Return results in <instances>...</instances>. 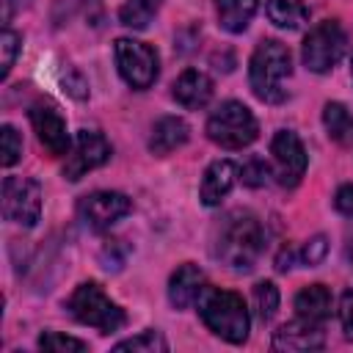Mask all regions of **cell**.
<instances>
[{
  "label": "cell",
  "mask_w": 353,
  "mask_h": 353,
  "mask_svg": "<svg viewBox=\"0 0 353 353\" xmlns=\"http://www.w3.org/2000/svg\"><path fill=\"white\" fill-rule=\"evenodd\" d=\"M262 251H265V229L254 212L234 210L218 223L215 240H212V254L226 268L248 273L256 265V259L262 256Z\"/></svg>",
  "instance_id": "cell-1"
},
{
  "label": "cell",
  "mask_w": 353,
  "mask_h": 353,
  "mask_svg": "<svg viewBox=\"0 0 353 353\" xmlns=\"http://www.w3.org/2000/svg\"><path fill=\"white\" fill-rule=\"evenodd\" d=\"M196 306H199L201 323L215 336H221L232 345H243L248 339L251 317H248V309L237 292L218 290V287H201Z\"/></svg>",
  "instance_id": "cell-2"
},
{
  "label": "cell",
  "mask_w": 353,
  "mask_h": 353,
  "mask_svg": "<svg viewBox=\"0 0 353 353\" xmlns=\"http://www.w3.org/2000/svg\"><path fill=\"white\" fill-rule=\"evenodd\" d=\"M292 74V55L290 50L276 41V39H265L256 44L251 61H248V83L251 91L259 102L268 105H279L287 99V88L284 80Z\"/></svg>",
  "instance_id": "cell-3"
},
{
  "label": "cell",
  "mask_w": 353,
  "mask_h": 353,
  "mask_svg": "<svg viewBox=\"0 0 353 353\" xmlns=\"http://www.w3.org/2000/svg\"><path fill=\"white\" fill-rule=\"evenodd\" d=\"M66 309L72 312V317L83 325H91L102 334H113L127 323V314L119 303H113L105 290L97 281H83L74 287V292L66 301Z\"/></svg>",
  "instance_id": "cell-4"
},
{
  "label": "cell",
  "mask_w": 353,
  "mask_h": 353,
  "mask_svg": "<svg viewBox=\"0 0 353 353\" xmlns=\"http://www.w3.org/2000/svg\"><path fill=\"white\" fill-rule=\"evenodd\" d=\"M204 130H207V138L212 143H218L221 149H243V146L254 143L259 135V124H256L254 113L237 99L221 102L210 113Z\"/></svg>",
  "instance_id": "cell-5"
},
{
  "label": "cell",
  "mask_w": 353,
  "mask_h": 353,
  "mask_svg": "<svg viewBox=\"0 0 353 353\" xmlns=\"http://www.w3.org/2000/svg\"><path fill=\"white\" fill-rule=\"evenodd\" d=\"M345 47H347V36L342 25L336 19H323L303 39V52H301L303 66L309 72L325 74L339 63V58L345 55Z\"/></svg>",
  "instance_id": "cell-6"
},
{
  "label": "cell",
  "mask_w": 353,
  "mask_h": 353,
  "mask_svg": "<svg viewBox=\"0 0 353 353\" xmlns=\"http://www.w3.org/2000/svg\"><path fill=\"white\" fill-rule=\"evenodd\" d=\"M113 52H116L119 74L124 77L127 85H132L135 91H146L154 85L160 74V61L149 44L135 41V39H116Z\"/></svg>",
  "instance_id": "cell-7"
},
{
  "label": "cell",
  "mask_w": 353,
  "mask_h": 353,
  "mask_svg": "<svg viewBox=\"0 0 353 353\" xmlns=\"http://www.w3.org/2000/svg\"><path fill=\"white\" fill-rule=\"evenodd\" d=\"M3 218L25 229L36 226L41 218V185L30 176L3 179Z\"/></svg>",
  "instance_id": "cell-8"
},
{
  "label": "cell",
  "mask_w": 353,
  "mask_h": 353,
  "mask_svg": "<svg viewBox=\"0 0 353 353\" xmlns=\"http://www.w3.org/2000/svg\"><path fill=\"white\" fill-rule=\"evenodd\" d=\"M110 160V143L102 132L94 130H80L72 149L66 152V163H63V179L77 182L80 176H85L88 171L105 165Z\"/></svg>",
  "instance_id": "cell-9"
},
{
  "label": "cell",
  "mask_w": 353,
  "mask_h": 353,
  "mask_svg": "<svg viewBox=\"0 0 353 353\" xmlns=\"http://www.w3.org/2000/svg\"><path fill=\"white\" fill-rule=\"evenodd\" d=\"M270 154H273V168L276 179L281 188H295L309 165V154L301 143V138L292 130H279L270 141Z\"/></svg>",
  "instance_id": "cell-10"
},
{
  "label": "cell",
  "mask_w": 353,
  "mask_h": 353,
  "mask_svg": "<svg viewBox=\"0 0 353 353\" xmlns=\"http://www.w3.org/2000/svg\"><path fill=\"white\" fill-rule=\"evenodd\" d=\"M132 210V201L119 190H94L77 201V212L83 223L94 232L110 229L116 221H121Z\"/></svg>",
  "instance_id": "cell-11"
},
{
  "label": "cell",
  "mask_w": 353,
  "mask_h": 353,
  "mask_svg": "<svg viewBox=\"0 0 353 353\" xmlns=\"http://www.w3.org/2000/svg\"><path fill=\"white\" fill-rule=\"evenodd\" d=\"M28 116H30V124L36 130V138L44 146L47 154L58 157V154H66L72 149V141H69V132H66V121H63L61 110L50 99H39L30 108Z\"/></svg>",
  "instance_id": "cell-12"
},
{
  "label": "cell",
  "mask_w": 353,
  "mask_h": 353,
  "mask_svg": "<svg viewBox=\"0 0 353 353\" xmlns=\"http://www.w3.org/2000/svg\"><path fill=\"white\" fill-rule=\"evenodd\" d=\"M273 350H284V353H303V350H320L325 345V331L320 323L312 320H292L284 323L279 331H273Z\"/></svg>",
  "instance_id": "cell-13"
},
{
  "label": "cell",
  "mask_w": 353,
  "mask_h": 353,
  "mask_svg": "<svg viewBox=\"0 0 353 353\" xmlns=\"http://www.w3.org/2000/svg\"><path fill=\"white\" fill-rule=\"evenodd\" d=\"M171 97L182 108L199 110V108H204L212 99V80L204 72H199V69H185L174 80V85H171Z\"/></svg>",
  "instance_id": "cell-14"
},
{
  "label": "cell",
  "mask_w": 353,
  "mask_h": 353,
  "mask_svg": "<svg viewBox=\"0 0 353 353\" xmlns=\"http://www.w3.org/2000/svg\"><path fill=\"white\" fill-rule=\"evenodd\" d=\"M234 176H237V168H234L232 160H215V163H210L207 171H204V176H201V188H199L201 204H207V207L221 204L223 196L232 190Z\"/></svg>",
  "instance_id": "cell-15"
},
{
  "label": "cell",
  "mask_w": 353,
  "mask_h": 353,
  "mask_svg": "<svg viewBox=\"0 0 353 353\" xmlns=\"http://www.w3.org/2000/svg\"><path fill=\"white\" fill-rule=\"evenodd\" d=\"M201 284H204V273H201L199 265H193V262L179 265L168 279V301H171V306L174 309H188L199 298Z\"/></svg>",
  "instance_id": "cell-16"
},
{
  "label": "cell",
  "mask_w": 353,
  "mask_h": 353,
  "mask_svg": "<svg viewBox=\"0 0 353 353\" xmlns=\"http://www.w3.org/2000/svg\"><path fill=\"white\" fill-rule=\"evenodd\" d=\"M190 138V127L179 116H163L154 121L152 135H149V152L152 154H171L174 149L185 146Z\"/></svg>",
  "instance_id": "cell-17"
},
{
  "label": "cell",
  "mask_w": 353,
  "mask_h": 353,
  "mask_svg": "<svg viewBox=\"0 0 353 353\" xmlns=\"http://www.w3.org/2000/svg\"><path fill=\"white\" fill-rule=\"evenodd\" d=\"M295 312L303 320L323 323L331 314V292L323 284H309L295 295Z\"/></svg>",
  "instance_id": "cell-18"
},
{
  "label": "cell",
  "mask_w": 353,
  "mask_h": 353,
  "mask_svg": "<svg viewBox=\"0 0 353 353\" xmlns=\"http://www.w3.org/2000/svg\"><path fill=\"white\" fill-rule=\"evenodd\" d=\"M259 0H215V11H218V25L226 33H243L251 22V17L256 14Z\"/></svg>",
  "instance_id": "cell-19"
},
{
  "label": "cell",
  "mask_w": 353,
  "mask_h": 353,
  "mask_svg": "<svg viewBox=\"0 0 353 353\" xmlns=\"http://www.w3.org/2000/svg\"><path fill=\"white\" fill-rule=\"evenodd\" d=\"M323 124L334 143L353 146V113L342 102H325L323 108Z\"/></svg>",
  "instance_id": "cell-20"
},
{
  "label": "cell",
  "mask_w": 353,
  "mask_h": 353,
  "mask_svg": "<svg viewBox=\"0 0 353 353\" xmlns=\"http://www.w3.org/2000/svg\"><path fill=\"white\" fill-rule=\"evenodd\" d=\"M265 11H268V19L284 30H295L309 19L306 0H265Z\"/></svg>",
  "instance_id": "cell-21"
},
{
  "label": "cell",
  "mask_w": 353,
  "mask_h": 353,
  "mask_svg": "<svg viewBox=\"0 0 353 353\" xmlns=\"http://www.w3.org/2000/svg\"><path fill=\"white\" fill-rule=\"evenodd\" d=\"M163 0H127L121 8H119V22L124 28H132V30H143L152 17L160 11Z\"/></svg>",
  "instance_id": "cell-22"
},
{
  "label": "cell",
  "mask_w": 353,
  "mask_h": 353,
  "mask_svg": "<svg viewBox=\"0 0 353 353\" xmlns=\"http://www.w3.org/2000/svg\"><path fill=\"white\" fill-rule=\"evenodd\" d=\"M251 298H254V312H256V317H259L262 323H270L273 314H276V309H279V301H281L279 287H276L273 281H259V284H254Z\"/></svg>",
  "instance_id": "cell-23"
},
{
  "label": "cell",
  "mask_w": 353,
  "mask_h": 353,
  "mask_svg": "<svg viewBox=\"0 0 353 353\" xmlns=\"http://www.w3.org/2000/svg\"><path fill=\"white\" fill-rule=\"evenodd\" d=\"M113 350H132V353H165L168 350V342L160 331H141L138 336H130L124 342H116Z\"/></svg>",
  "instance_id": "cell-24"
},
{
  "label": "cell",
  "mask_w": 353,
  "mask_h": 353,
  "mask_svg": "<svg viewBox=\"0 0 353 353\" xmlns=\"http://www.w3.org/2000/svg\"><path fill=\"white\" fill-rule=\"evenodd\" d=\"M39 347L41 350H52V353H80L85 350L88 345L83 339H74V336H63L58 331H44L39 336Z\"/></svg>",
  "instance_id": "cell-25"
},
{
  "label": "cell",
  "mask_w": 353,
  "mask_h": 353,
  "mask_svg": "<svg viewBox=\"0 0 353 353\" xmlns=\"http://www.w3.org/2000/svg\"><path fill=\"white\" fill-rule=\"evenodd\" d=\"M268 176H270V165H268L262 157H251V160H245L243 168H240V179H243V185H248V188H262V185L268 182Z\"/></svg>",
  "instance_id": "cell-26"
},
{
  "label": "cell",
  "mask_w": 353,
  "mask_h": 353,
  "mask_svg": "<svg viewBox=\"0 0 353 353\" xmlns=\"http://www.w3.org/2000/svg\"><path fill=\"white\" fill-rule=\"evenodd\" d=\"M0 138H3V165L11 168L22 157V138H19V132L11 124H3Z\"/></svg>",
  "instance_id": "cell-27"
},
{
  "label": "cell",
  "mask_w": 353,
  "mask_h": 353,
  "mask_svg": "<svg viewBox=\"0 0 353 353\" xmlns=\"http://www.w3.org/2000/svg\"><path fill=\"white\" fill-rule=\"evenodd\" d=\"M19 41H22V36L19 33H14L11 28H6L3 30V39H0V50H3V80L8 77V72H11V66H14V61H17V52H19Z\"/></svg>",
  "instance_id": "cell-28"
},
{
  "label": "cell",
  "mask_w": 353,
  "mask_h": 353,
  "mask_svg": "<svg viewBox=\"0 0 353 353\" xmlns=\"http://www.w3.org/2000/svg\"><path fill=\"white\" fill-rule=\"evenodd\" d=\"M325 251H328V240L323 237V234H314L312 240H306V245L301 248V262L306 265V268H314V265H320L323 259H325Z\"/></svg>",
  "instance_id": "cell-29"
},
{
  "label": "cell",
  "mask_w": 353,
  "mask_h": 353,
  "mask_svg": "<svg viewBox=\"0 0 353 353\" xmlns=\"http://www.w3.org/2000/svg\"><path fill=\"white\" fill-rule=\"evenodd\" d=\"M63 88H66L74 99H85V97H88V80H85L77 69H69V72L63 74Z\"/></svg>",
  "instance_id": "cell-30"
},
{
  "label": "cell",
  "mask_w": 353,
  "mask_h": 353,
  "mask_svg": "<svg viewBox=\"0 0 353 353\" xmlns=\"http://www.w3.org/2000/svg\"><path fill=\"white\" fill-rule=\"evenodd\" d=\"M339 323H342L345 336L353 339V290H345L342 292V301H339Z\"/></svg>",
  "instance_id": "cell-31"
},
{
  "label": "cell",
  "mask_w": 353,
  "mask_h": 353,
  "mask_svg": "<svg viewBox=\"0 0 353 353\" xmlns=\"http://www.w3.org/2000/svg\"><path fill=\"white\" fill-rule=\"evenodd\" d=\"M334 207H336V212L353 218V185H350V182L342 185V188L336 190V196H334Z\"/></svg>",
  "instance_id": "cell-32"
},
{
  "label": "cell",
  "mask_w": 353,
  "mask_h": 353,
  "mask_svg": "<svg viewBox=\"0 0 353 353\" xmlns=\"http://www.w3.org/2000/svg\"><path fill=\"white\" fill-rule=\"evenodd\" d=\"M292 256H295V254H292L290 248H284V251L279 254V259H276V270H281V273L290 270V268H292Z\"/></svg>",
  "instance_id": "cell-33"
},
{
  "label": "cell",
  "mask_w": 353,
  "mask_h": 353,
  "mask_svg": "<svg viewBox=\"0 0 353 353\" xmlns=\"http://www.w3.org/2000/svg\"><path fill=\"white\" fill-rule=\"evenodd\" d=\"M11 14H14V0H3V25L6 28L11 22Z\"/></svg>",
  "instance_id": "cell-34"
},
{
  "label": "cell",
  "mask_w": 353,
  "mask_h": 353,
  "mask_svg": "<svg viewBox=\"0 0 353 353\" xmlns=\"http://www.w3.org/2000/svg\"><path fill=\"white\" fill-rule=\"evenodd\" d=\"M347 262H350V268H353V243L347 245Z\"/></svg>",
  "instance_id": "cell-35"
},
{
  "label": "cell",
  "mask_w": 353,
  "mask_h": 353,
  "mask_svg": "<svg viewBox=\"0 0 353 353\" xmlns=\"http://www.w3.org/2000/svg\"><path fill=\"white\" fill-rule=\"evenodd\" d=\"M350 72H353V66H350Z\"/></svg>",
  "instance_id": "cell-36"
}]
</instances>
